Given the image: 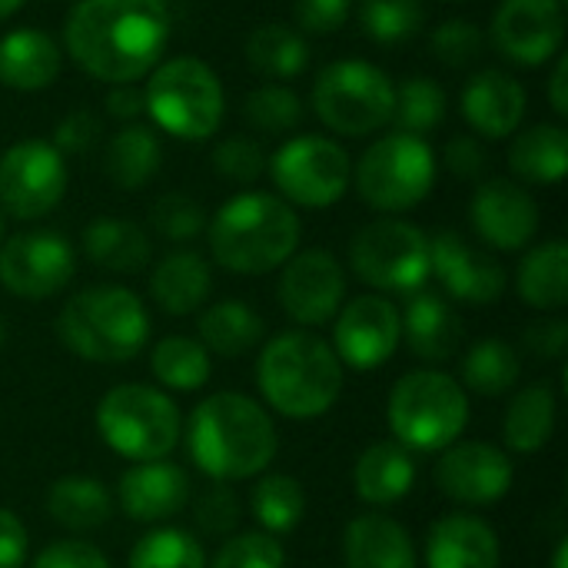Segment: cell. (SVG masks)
<instances>
[{
    "label": "cell",
    "instance_id": "1",
    "mask_svg": "<svg viewBox=\"0 0 568 568\" xmlns=\"http://www.w3.org/2000/svg\"><path fill=\"white\" fill-rule=\"evenodd\" d=\"M173 20L163 0H77L63 47L70 60L103 83H136L170 43Z\"/></svg>",
    "mask_w": 568,
    "mask_h": 568
},
{
    "label": "cell",
    "instance_id": "2",
    "mask_svg": "<svg viewBox=\"0 0 568 568\" xmlns=\"http://www.w3.org/2000/svg\"><path fill=\"white\" fill-rule=\"evenodd\" d=\"M186 449L213 483H243L270 469L280 449L273 416L243 393H213L186 419Z\"/></svg>",
    "mask_w": 568,
    "mask_h": 568
},
{
    "label": "cell",
    "instance_id": "3",
    "mask_svg": "<svg viewBox=\"0 0 568 568\" xmlns=\"http://www.w3.org/2000/svg\"><path fill=\"white\" fill-rule=\"evenodd\" d=\"M300 216L276 193L246 190L226 200L206 223L213 260L240 276L280 270L300 250Z\"/></svg>",
    "mask_w": 568,
    "mask_h": 568
},
{
    "label": "cell",
    "instance_id": "4",
    "mask_svg": "<svg viewBox=\"0 0 568 568\" xmlns=\"http://www.w3.org/2000/svg\"><path fill=\"white\" fill-rule=\"evenodd\" d=\"M256 386L270 409L310 423L326 416L343 393V363L333 346L306 329L273 336L256 359Z\"/></svg>",
    "mask_w": 568,
    "mask_h": 568
},
{
    "label": "cell",
    "instance_id": "5",
    "mask_svg": "<svg viewBox=\"0 0 568 568\" xmlns=\"http://www.w3.org/2000/svg\"><path fill=\"white\" fill-rule=\"evenodd\" d=\"M57 336L87 363H130L150 339V313L126 286H90L63 303Z\"/></svg>",
    "mask_w": 568,
    "mask_h": 568
},
{
    "label": "cell",
    "instance_id": "6",
    "mask_svg": "<svg viewBox=\"0 0 568 568\" xmlns=\"http://www.w3.org/2000/svg\"><path fill=\"white\" fill-rule=\"evenodd\" d=\"M386 419L409 453H443L469 426V396L443 369H413L389 393Z\"/></svg>",
    "mask_w": 568,
    "mask_h": 568
},
{
    "label": "cell",
    "instance_id": "7",
    "mask_svg": "<svg viewBox=\"0 0 568 568\" xmlns=\"http://www.w3.org/2000/svg\"><path fill=\"white\" fill-rule=\"evenodd\" d=\"M143 103L150 120L176 140H210L226 113V93L210 63L173 57L146 73Z\"/></svg>",
    "mask_w": 568,
    "mask_h": 568
},
{
    "label": "cell",
    "instance_id": "8",
    "mask_svg": "<svg viewBox=\"0 0 568 568\" xmlns=\"http://www.w3.org/2000/svg\"><path fill=\"white\" fill-rule=\"evenodd\" d=\"M93 423L100 439L130 463L166 459L183 436L180 406L170 399V393L143 383L106 389L97 403Z\"/></svg>",
    "mask_w": 568,
    "mask_h": 568
},
{
    "label": "cell",
    "instance_id": "9",
    "mask_svg": "<svg viewBox=\"0 0 568 568\" xmlns=\"http://www.w3.org/2000/svg\"><path fill=\"white\" fill-rule=\"evenodd\" d=\"M356 190L376 213L396 216L419 206L436 183V153L426 136L386 133L353 166Z\"/></svg>",
    "mask_w": 568,
    "mask_h": 568
},
{
    "label": "cell",
    "instance_id": "10",
    "mask_svg": "<svg viewBox=\"0 0 568 568\" xmlns=\"http://www.w3.org/2000/svg\"><path fill=\"white\" fill-rule=\"evenodd\" d=\"M396 83L369 60H333L313 83L316 116L339 136H369L393 120Z\"/></svg>",
    "mask_w": 568,
    "mask_h": 568
},
{
    "label": "cell",
    "instance_id": "11",
    "mask_svg": "<svg viewBox=\"0 0 568 568\" xmlns=\"http://www.w3.org/2000/svg\"><path fill=\"white\" fill-rule=\"evenodd\" d=\"M349 266L366 286L409 296L433 276L429 236L409 220L379 216L353 236Z\"/></svg>",
    "mask_w": 568,
    "mask_h": 568
},
{
    "label": "cell",
    "instance_id": "12",
    "mask_svg": "<svg viewBox=\"0 0 568 568\" xmlns=\"http://www.w3.org/2000/svg\"><path fill=\"white\" fill-rule=\"evenodd\" d=\"M270 176L280 190V200L303 210H326L339 203L353 183L349 153L320 133H303L286 140L270 160Z\"/></svg>",
    "mask_w": 568,
    "mask_h": 568
},
{
    "label": "cell",
    "instance_id": "13",
    "mask_svg": "<svg viewBox=\"0 0 568 568\" xmlns=\"http://www.w3.org/2000/svg\"><path fill=\"white\" fill-rule=\"evenodd\" d=\"M67 193V160L50 140H20L0 156V210L13 220H40Z\"/></svg>",
    "mask_w": 568,
    "mask_h": 568
},
{
    "label": "cell",
    "instance_id": "14",
    "mask_svg": "<svg viewBox=\"0 0 568 568\" xmlns=\"http://www.w3.org/2000/svg\"><path fill=\"white\" fill-rule=\"evenodd\" d=\"M73 273L77 253L53 230H27L0 243V286L10 296L50 300L70 286Z\"/></svg>",
    "mask_w": 568,
    "mask_h": 568
},
{
    "label": "cell",
    "instance_id": "15",
    "mask_svg": "<svg viewBox=\"0 0 568 568\" xmlns=\"http://www.w3.org/2000/svg\"><path fill=\"white\" fill-rule=\"evenodd\" d=\"M333 320V353L343 369L373 373L386 366L403 343L399 310L383 293H366L343 303Z\"/></svg>",
    "mask_w": 568,
    "mask_h": 568
},
{
    "label": "cell",
    "instance_id": "16",
    "mask_svg": "<svg viewBox=\"0 0 568 568\" xmlns=\"http://www.w3.org/2000/svg\"><path fill=\"white\" fill-rule=\"evenodd\" d=\"M513 479H516V469H513L509 453L479 439H456L453 446L439 453V463H436L439 493L469 509L503 503L513 489Z\"/></svg>",
    "mask_w": 568,
    "mask_h": 568
},
{
    "label": "cell",
    "instance_id": "17",
    "mask_svg": "<svg viewBox=\"0 0 568 568\" xmlns=\"http://www.w3.org/2000/svg\"><path fill=\"white\" fill-rule=\"evenodd\" d=\"M280 306L300 326H326L346 303V273L326 250H296L280 266Z\"/></svg>",
    "mask_w": 568,
    "mask_h": 568
},
{
    "label": "cell",
    "instance_id": "18",
    "mask_svg": "<svg viewBox=\"0 0 568 568\" xmlns=\"http://www.w3.org/2000/svg\"><path fill=\"white\" fill-rule=\"evenodd\" d=\"M562 0H503L493 17V47L519 67H539L552 60L562 50Z\"/></svg>",
    "mask_w": 568,
    "mask_h": 568
},
{
    "label": "cell",
    "instance_id": "19",
    "mask_svg": "<svg viewBox=\"0 0 568 568\" xmlns=\"http://www.w3.org/2000/svg\"><path fill=\"white\" fill-rule=\"evenodd\" d=\"M429 260L443 290L459 303L493 306L506 293V266L453 230L429 240Z\"/></svg>",
    "mask_w": 568,
    "mask_h": 568
},
{
    "label": "cell",
    "instance_id": "20",
    "mask_svg": "<svg viewBox=\"0 0 568 568\" xmlns=\"http://www.w3.org/2000/svg\"><path fill=\"white\" fill-rule=\"evenodd\" d=\"M469 216H473V230L483 236V243H489L493 250H503V253L526 250L536 240L539 220H542L532 193L503 176L479 183Z\"/></svg>",
    "mask_w": 568,
    "mask_h": 568
},
{
    "label": "cell",
    "instance_id": "21",
    "mask_svg": "<svg viewBox=\"0 0 568 568\" xmlns=\"http://www.w3.org/2000/svg\"><path fill=\"white\" fill-rule=\"evenodd\" d=\"M190 493H193L190 476L176 463L153 459V463H136L120 476L116 503L126 519L153 526L180 516L190 506Z\"/></svg>",
    "mask_w": 568,
    "mask_h": 568
},
{
    "label": "cell",
    "instance_id": "22",
    "mask_svg": "<svg viewBox=\"0 0 568 568\" xmlns=\"http://www.w3.org/2000/svg\"><path fill=\"white\" fill-rule=\"evenodd\" d=\"M459 110L476 133L489 140H506L519 130L526 116V87L506 70H479L466 80L459 93Z\"/></svg>",
    "mask_w": 568,
    "mask_h": 568
},
{
    "label": "cell",
    "instance_id": "23",
    "mask_svg": "<svg viewBox=\"0 0 568 568\" xmlns=\"http://www.w3.org/2000/svg\"><path fill=\"white\" fill-rule=\"evenodd\" d=\"M403 339L423 363H449L466 336V326L453 303L433 290H416L406 300V310L399 313Z\"/></svg>",
    "mask_w": 568,
    "mask_h": 568
},
{
    "label": "cell",
    "instance_id": "24",
    "mask_svg": "<svg viewBox=\"0 0 568 568\" xmlns=\"http://www.w3.org/2000/svg\"><path fill=\"white\" fill-rule=\"evenodd\" d=\"M499 536L479 516L449 513L429 526L426 568H499Z\"/></svg>",
    "mask_w": 568,
    "mask_h": 568
},
{
    "label": "cell",
    "instance_id": "25",
    "mask_svg": "<svg viewBox=\"0 0 568 568\" xmlns=\"http://www.w3.org/2000/svg\"><path fill=\"white\" fill-rule=\"evenodd\" d=\"M346 568H416V546L406 526L383 513L356 516L343 532Z\"/></svg>",
    "mask_w": 568,
    "mask_h": 568
},
{
    "label": "cell",
    "instance_id": "26",
    "mask_svg": "<svg viewBox=\"0 0 568 568\" xmlns=\"http://www.w3.org/2000/svg\"><path fill=\"white\" fill-rule=\"evenodd\" d=\"M213 293V270L196 250L166 253L150 276V296L166 316H193Z\"/></svg>",
    "mask_w": 568,
    "mask_h": 568
},
{
    "label": "cell",
    "instance_id": "27",
    "mask_svg": "<svg viewBox=\"0 0 568 568\" xmlns=\"http://www.w3.org/2000/svg\"><path fill=\"white\" fill-rule=\"evenodd\" d=\"M63 53L57 40L33 27H17L0 37V83L17 93L47 90L60 77Z\"/></svg>",
    "mask_w": 568,
    "mask_h": 568
},
{
    "label": "cell",
    "instance_id": "28",
    "mask_svg": "<svg viewBox=\"0 0 568 568\" xmlns=\"http://www.w3.org/2000/svg\"><path fill=\"white\" fill-rule=\"evenodd\" d=\"M416 486V459L399 443H373L353 466V489L366 506H396Z\"/></svg>",
    "mask_w": 568,
    "mask_h": 568
},
{
    "label": "cell",
    "instance_id": "29",
    "mask_svg": "<svg viewBox=\"0 0 568 568\" xmlns=\"http://www.w3.org/2000/svg\"><path fill=\"white\" fill-rule=\"evenodd\" d=\"M556 423H559V399L549 383L519 389L503 419L506 449L519 456H532L546 449L549 439L556 436Z\"/></svg>",
    "mask_w": 568,
    "mask_h": 568
},
{
    "label": "cell",
    "instance_id": "30",
    "mask_svg": "<svg viewBox=\"0 0 568 568\" xmlns=\"http://www.w3.org/2000/svg\"><path fill=\"white\" fill-rule=\"evenodd\" d=\"M509 170L523 183L556 186L566 180L568 170V133L562 123H536L519 130L509 146Z\"/></svg>",
    "mask_w": 568,
    "mask_h": 568
},
{
    "label": "cell",
    "instance_id": "31",
    "mask_svg": "<svg viewBox=\"0 0 568 568\" xmlns=\"http://www.w3.org/2000/svg\"><path fill=\"white\" fill-rule=\"evenodd\" d=\"M80 243L87 260L106 273H140L153 253L146 233L133 220L120 216H97L93 223H87Z\"/></svg>",
    "mask_w": 568,
    "mask_h": 568
},
{
    "label": "cell",
    "instance_id": "32",
    "mask_svg": "<svg viewBox=\"0 0 568 568\" xmlns=\"http://www.w3.org/2000/svg\"><path fill=\"white\" fill-rule=\"evenodd\" d=\"M266 336L263 316L243 300H220L200 313V343L210 356L240 359L253 353Z\"/></svg>",
    "mask_w": 568,
    "mask_h": 568
},
{
    "label": "cell",
    "instance_id": "33",
    "mask_svg": "<svg viewBox=\"0 0 568 568\" xmlns=\"http://www.w3.org/2000/svg\"><path fill=\"white\" fill-rule=\"evenodd\" d=\"M47 513L70 532H97L113 516V493L93 476H63L47 489Z\"/></svg>",
    "mask_w": 568,
    "mask_h": 568
},
{
    "label": "cell",
    "instance_id": "34",
    "mask_svg": "<svg viewBox=\"0 0 568 568\" xmlns=\"http://www.w3.org/2000/svg\"><path fill=\"white\" fill-rule=\"evenodd\" d=\"M516 290L526 306L559 313L568 306V246L566 240H546L529 250L516 273Z\"/></svg>",
    "mask_w": 568,
    "mask_h": 568
},
{
    "label": "cell",
    "instance_id": "35",
    "mask_svg": "<svg viewBox=\"0 0 568 568\" xmlns=\"http://www.w3.org/2000/svg\"><path fill=\"white\" fill-rule=\"evenodd\" d=\"M246 63L266 83H286L310 67V43L286 23H260L246 37Z\"/></svg>",
    "mask_w": 568,
    "mask_h": 568
},
{
    "label": "cell",
    "instance_id": "36",
    "mask_svg": "<svg viewBox=\"0 0 568 568\" xmlns=\"http://www.w3.org/2000/svg\"><path fill=\"white\" fill-rule=\"evenodd\" d=\"M160 163H163V143L150 126H140V123H126L123 130H116L103 156L106 176L120 190L146 186L156 176Z\"/></svg>",
    "mask_w": 568,
    "mask_h": 568
},
{
    "label": "cell",
    "instance_id": "37",
    "mask_svg": "<svg viewBox=\"0 0 568 568\" xmlns=\"http://www.w3.org/2000/svg\"><path fill=\"white\" fill-rule=\"evenodd\" d=\"M153 379L170 393H196L213 376V359L206 346L193 336H166L150 353Z\"/></svg>",
    "mask_w": 568,
    "mask_h": 568
},
{
    "label": "cell",
    "instance_id": "38",
    "mask_svg": "<svg viewBox=\"0 0 568 568\" xmlns=\"http://www.w3.org/2000/svg\"><path fill=\"white\" fill-rule=\"evenodd\" d=\"M523 376V359L516 353V346H509L506 339H479L476 346H469V353L463 356V389L476 393V396H503L509 393Z\"/></svg>",
    "mask_w": 568,
    "mask_h": 568
},
{
    "label": "cell",
    "instance_id": "39",
    "mask_svg": "<svg viewBox=\"0 0 568 568\" xmlns=\"http://www.w3.org/2000/svg\"><path fill=\"white\" fill-rule=\"evenodd\" d=\"M250 509L266 536H286L306 516V489L286 473H270L253 486Z\"/></svg>",
    "mask_w": 568,
    "mask_h": 568
},
{
    "label": "cell",
    "instance_id": "40",
    "mask_svg": "<svg viewBox=\"0 0 568 568\" xmlns=\"http://www.w3.org/2000/svg\"><path fill=\"white\" fill-rule=\"evenodd\" d=\"M446 120V90L429 77H409L396 87L393 120L399 133L426 136Z\"/></svg>",
    "mask_w": 568,
    "mask_h": 568
},
{
    "label": "cell",
    "instance_id": "41",
    "mask_svg": "<svg viewBox=\"0 0 568 568\" xmlns=\"http://www.w3.org/2000/svg\"><path fill=\"white\" fill-rule=\"evenodd\" d=\"M126 568H206V552L186 529L160 526L136 539Z\"/></svg>",
    "mask_w": 568,
    "mask_h": 568
},
{
    "label": "cell",
    "instance_id": "42",
    "mask_svg": "<svg viewBox=\"0 0 568 568\" xmlns=\"http://www.w3.org/2000/svg\"><path fill=\"white\" fill-rule=\"evenodd\" d=\"M243 120L260 133H290L303 123V100L286 83H263L243 97Z\"/></svg>",
    "mask_w": 568,
    "mask_h": 568
},
{
    "label": "cell",
    "instance_id": "43",
    "mask_svg": "<svg viewBox=\"0 0 568 568\" xmlns=\"http://www.w3.org/2000/svg\"><path fill=\"white\" fill-rule=\"evenodd\" d=\"M359 23L376 43H403L423 30L426 7L423 0H363Z\"/></svg>",
    "mask_w": 568,
    "mask_h": 568
},
{
    "label": "cell",
    "instance_id": "44",
    "mask_svg": "<svg viewBox=\"0 0 568 568\" xmlns=\"http://www.w3.org/2000/svg\"><path fill=\"white\" fill-rule=\"evenodd\" d=\"M153 230L170 243H190L206 230V210L190 193H163L150 210Z\"/></svg>",
    "mask_w": 568,
    "mask_h": 568
},
{
    "label": "cell",
    "instance_id": "45",
    "mask_svg": "<svg viewBox=\"0 0 568 568\" xmlns=\"http://www.w3.org/2000/svg\"><path fill=\"white\" fill-rule=\"evenodd\" d=\"M206 568H286V552L276 536L266 532H243L230 536Z\"/></svg>",
    "mask_w": 568,
    "mask_h": 568
},
{
    "label": "cell",
    "instance_id": "46",
    "mask_svg": "<svg viewBox=\"0 0 568 568\" xmlns=\"http://www.w3.org/2000/svg\"><path fill=\"white\" fill-rule=\"evenodd\" d=\"M429 47H433V57L453 70L459 67H469L483 57V47H486V33L473 23V20H446L433 30L429 37Z\"/></svg>",
    "mask_w": 568,
    "mask_h": 568
},
{
    "label": "cell",
    "instance_id": "47",
    "mask_svg": "<svg viewBox=\"0 0 568 568\" xmlns=\"http://www.w3.org/2000/svg\"><path fill=\"white\" fill-rule=\"evenodd\" d=\"M213 170L236 186H250L266 173V153L250 136H226L213 146Z\"/></svg>",
    "mask_w": 568,
    "mask_h": 568
},
{
    "label": "cell",
    "instance_id": "48",
    "mask_svg": "<svg viewBox=\"0 0 568 568\" xmlns=\"http://www.w3.org/2000/svg\"><path fill=\"white\" fill-rule=\"evenodd\" d=\"M193 523L203 536L223 539L240 526V499L226 483H213L193 503Z\"/></svg>",
    "mask_w": 568,
    "mask_h": 568
},
{
    "label": "cell",
    "instance_id": "49",
    "mask_svg": "<svg viewBox=\"0 0 568 568\" xmlns=\"http://www.w3.org/2000/svg\"><path fill=\"white\" fill-rule=\"evenodd\" d=\"M103 136V123L93 110H70L57 130H53V150L67 160V156H83L90 153Z\"/></svg>",
    "mask_w": 568,
    "mask_h": 568
},
{
    "label": "cell",
    "instance_id": "50",
    "mask_svg": "<svg viewBox=\"0 0 568 568\" xmlns=\"http://www.w3.org/2000/svg\"><path fill=\"white\" fill-rule=\"evenodd\" d=\"M30 568H113V566H110V559H106L97 546H90V542H83V539H60V542L43 546V549L37 552V559H33V566Z\"/></svg>",
    "mask_w": 568,
    "mask_h": 568
},
{
    "label": "cell",
    "instance_id": "51",
    "mask_svg": "<svg viewBox=\"0 0 568 568\" xmlns=\"http://www.w3.org/2000/svg\"><path fill=\"white\" fill-rule=\"evenodd\" d=\"M353 13V0H296L293 17L306 33H336Z\"/></svg>",
    "mask_w": 568,
    "mask_h": 568
},
{
    "label": "cell",
    "instance_id": "52",
    "mask_svg": "<svg viewBox=\"0 0 568 568\" xmlns=\"http://www.w3.org/2000/svg\"><path fill=\"white\" fill-rule=\"evenodd\" d=\"M443 160L459 180H479L486 173V150L476 136H453L443 150Z\"/></svg>",
    "mask_w": 568,
    "mask_h": 568
},
{
    "label": "cell",
    "instance_id": "53",
    "mask_svg": "<svg viewBox=\"0 0 568 568\" xmlns=\"http://www.w3.org/2000/svg\"><path fill=\"white\" fill-rule=\"evenodd\" d=\"M30 556V536L27 526L13 509L0 506V568H23Z\"/></svg>",
    "mask_w": 568,
    "mask_h": 568
},
{
    "label": "cell",
    "instance_id": "54",
    "mask_svg": "<svg viewBox=\"0 0 568 568\" xmlns=\"http://www.w3.org/2000/svg\"><path fill=\"white\" fill-rule=\"evenodd\" d=\"M526 349L536 359H562L568 349L566 320H539L526 329Z\"/></svg>",
    "mask_w": 568,
    "mask_h": 568
},
{
    "label": "cell",
    "instance_id": "55",
    "mask_svg": "<svg viewBox=\"0 0 568 568\" xmlns=\"http://www.w3.org/2000/svg\"><path fill=\"white\" fill-rule=\"evenodd\" d=\"M106 113L123 123H136V116L146 113L143 90L136 83H113V90L106 93Z\"/></svg>",
    "mask_w": 568,
    "mask_h": 568
},
{
    "label": "cell",
    "instance_id": "56",
    "mask_svg": "<svg viewBox=\"0 0 568 568\" xmlns=\"http://www.w3.org/2000/svg\"><path fill=\"white\" fill-rule=\"evenodd\" d=\"M568 57L566 53H556V67L549 73V103L559 116H568Z\"/></svg>",
    "mask_w": 568,
    "mask_h": 568
},
{
    "label": "cell",
    "instance_id": "57",
    "mask_svg": "<svg viewBox=\"0 0 568 568\" xmlns=\"http://www.w3.org/2000/svg\"><path fill=\"white\" fill-rule=\"evenodd\" d=\"M552 568H568V542L562 539L559 546H556V556H552Z\"/></svg>",
    "mask_w": 568,
    "mask_h": 568
},
{
    "label": "cell",
    "instance_id": "58",
    "mask_svg": "<svg viewBox=\"0 0 568 568\" xmlns=\"http://www.w3.org/2000/svg\"><path fill=\"white\" fill-rule=\"evenodd\" d=\"M20 7H23V0H0V20L13 17V13H17Z\"/></svg>",
    "mask_w": 568,
    "mask_h": 568
},
{
    "label": "cell",
    "instance_id": "59",
    "mask_svg": "<svg viewBox=\"0 0 568 568\" xmlns=\"http://www.w3.org/2000/svg\"><path fill=\"white\" fill-rule=\"evenodd\" d=\"M7 343V323H3V316H0V346Z\"/></svg>",
    "mask_w": 568,
    "mask_h": 568
},
{
    "label": "cell",
    "instance_id": "60",
    "mask_svg": "<svg viewBox=\"0 0 568 568\" xmlns=\"http://www.w3.org/2000/svg\"><path fill=\"white\" fill-rule=\"evenodd\" d=\"M3 226H7V220H3V210H0V243H3Z\"/></svg>",
    "mask_w": 568,
    "mask_h": 568
},
{
    "label": "cell",
    "instance_id": "61",
    "mask_svg": "<svg viewBox=\"0 0 568 568\" xmlns=\"http://www.w3.org/2000/svg\"><path fill=\"white\" fill-rule=\"evenodd\" d=\"M446 3H459V0H446Z\"/></svg>",
    "mask_w": 568,
    "mask_h": 568
}]
</instances>
